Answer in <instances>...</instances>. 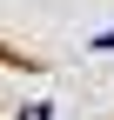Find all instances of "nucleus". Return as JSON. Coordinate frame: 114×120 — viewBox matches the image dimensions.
<instances>
[{
	"label": "nucleus",
	"mask_w": 114,
	"mask_h": 120,
	"mask_svg": "<svg viewBox=\"0 0 114 120\" xmlns=\"http://www.w3.org/2000/svg\"><path fill=\"white\" fill-rule=\"evenodd\" d=\"M94 47H101V53H114V34H101V40H94Z\"/></svg>",
	"instance_id": "obj_2"
},
{
	"label": "nucleus",
	"mask_w": 114,
	"mask_h": 120,
	"mask_svg": "<svg viewBox=\"0 0 114 120\" xmlns=\"http://www.w3.org/2000/svg\"><path fill=\"white\" fill-rule=\"evenodd\" d=\"M20 120H54V107H47V100H34V107H27Z\"/></svg>",
	"instance_id": "obj_1"
}]
</instances>
